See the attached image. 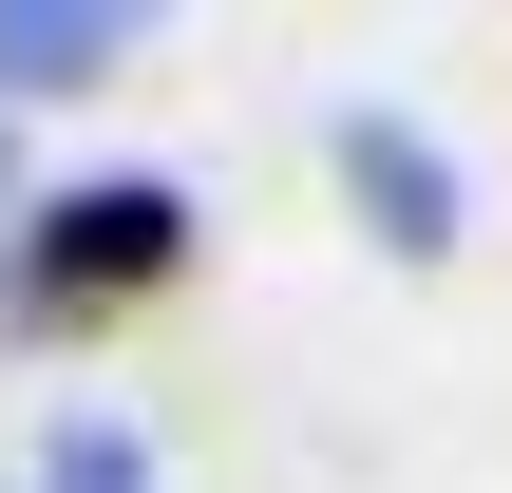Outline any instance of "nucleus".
Listing matches in <instances>:
<instances>
[{"label": "nucleus", "instance_id": "nucleus-1", "mask_svg": "<svg viewBox=\"0 0 512 493\" xmlns=\"http://www.w3.org/2000/svg\"><path fill=\"white\" fill-rule=\"evenodd\" d=\"M171 247V209L152 190H114V209H57V266H152Z\"/></svg>", "mask_w": 512, "mask_h": 493}]
</instances>
